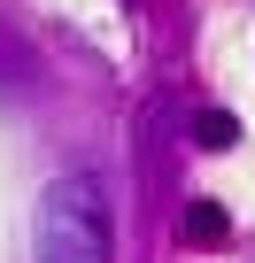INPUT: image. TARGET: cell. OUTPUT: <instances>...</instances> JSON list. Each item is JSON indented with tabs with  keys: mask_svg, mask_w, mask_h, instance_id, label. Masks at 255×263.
Wrapping results in <instances>:
<instances>
[{
	"mask_svg": "<svg viewBox=\"0 0 255 263\" xmlns=\"http://www.w3.org/2000/svg\"><path fill=\"white\" fill-rule=\"evenodd\" d=\"M31 240H39V263H108L116 255V240H108V186L93 171L47 178Z\"/></svg>",
	"mask_w": 255,
	"mask_h": 263,
	"instance_id": "6da1fadb",
	"label": "cell"
},
{
	"mask_svg": "<svg viewBox=\"0 0 255 263\" xmlns=\"http://www.w3.org/2000/svg\"><path fill=\"white\" fill-rule=\"evenodd\" d=\"M178 232H186V248H224L232 240V217H224V201H186V217H178Z\"/></svg>",
	"mask_w": 255,
	"mask_h": 263,
	"instance_id": "7a4b0ae2",
	"label": "cell"
},
{
	"mask_svg": "<svg viewBox=\"0 0 255 263\" xmlns=\"http://www.w3.org/2000/svg\"><path fill=\"white\" fill-rule=\"evenodd\" d=\"M193 140H201L209 155L240 147V116H232V108H193Z\"/></svg>",
	"mask_w": 255,
	"mask_h": 263,
	"instance_id": "3957f363",
	"label": "cell"
}]
</instances>
